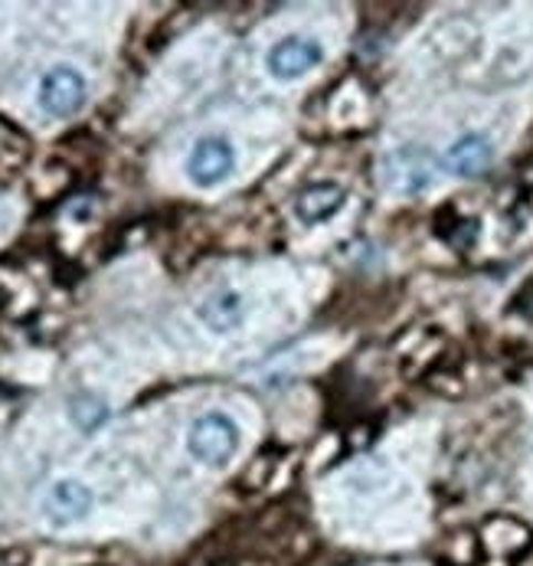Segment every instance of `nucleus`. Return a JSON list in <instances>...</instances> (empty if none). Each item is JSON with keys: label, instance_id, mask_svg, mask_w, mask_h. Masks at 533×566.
I'll return each mask as SVG.
<instances>
[{"label": "nucleus", "instance_id": "nucleus-1", "mask_svg": "<svg viewBox=\"0 0 533 566\" xmlns=\"http://www.w3.org/2000/svg\"><path fill=\"white\" fill-rule=\"evenodd\" d=\"M239 449V426L227 412H203L187 432V452L210 469H223Z\"/></svg>", "mask_w": 533, "mask_h": 566}, {"label": "nucleus", "instance_id": "nucleus-2", "mask_svg": "<svg viewBox=\"0 0 533 566\" xmlns=\"http://www.w3.org/2000/svg\"><path fill=\"white\" fill-rule=\"evenodd\" d=\"M236 170V148L223 135H207L200 138L190 155H187V177L197 187H217Z\"/></svg>", "mask_w": 533, "mask_h": 566}, {"label": "nucleus", "instance_id": "nucleus-3", "mask_svg": "<svg viewBox=\"0 0 533 566\" xmlns=\"http://www.w3.org/2000/svg\"><path fill=\"white\" fill-rule=\"evenodd\" d=\"M321 60H324V50H321L317 40H307V36H285V40H279V43L265 53V70H269L272 80L295 82L302 80L305 73H311Z\"/></svg>", "mask_w": 533, "mask_h": 566}, {"label": "nucleus", "instance_id": "nucleus-4", "mask_svg": "<svg viewBox=\"0 0 533 566\" xmlns=\"http://www.w3.org/2000/svg\"><path fill=\"white\" fill-rule=\"evenodd\" d=\"M40 108L53 118H70L85 105V80L73 66H53L40 80Z\"/></svg>", "mask_w": 533, "mask_h": 566}, {"label": "nucleus", "instance_id": "nucleus-5", "mask_svg": "<svg viewBox=\"0 0 533 566\" xmlns=\"http://www.w3.org/2000/svg\"><path fill=\"white\" fill-rule=\"evenodd\" d=\"M92 507H95V494L76 479L53 482L46 497H43V517L50 527H73V524L88 517Z\"/></svg>", "mask_w": 533, "mask_h": 566}, {"label": "nucleus", "instance_id": "nucleus-6", "mask_svg": "<svg viewBox=\"0 0 533 566\" xmlns=\"http://www.w3.org/2000/svg\"><path fill=\"white\" fill-rule=\"evenodd\" d=\"M491 161H494V145H491V138L481 135V132L461 135L456 145L449 148V155H446L449 170L458 174V177H478V174L488 170V164Z\"/></svg>", "mask_w": 533, "mask_h": 566}, {"label": "nucleus", "instance_id": "nucleus-7", "mask_svg": "<svg viewBox=\"0 0 533 566\" xmlns=\"http://www.w3.org/2000/svg\"><path fill=\"white\" fill-rule=\"evenodd\" d=\"M197 318L207 324L213 334H229L236 331L242 318H245V302L236 289H223V292H213L200 308H197Z\"/></svg>", "mask_w": 533, "mask_h": 566}, {"label": "nucleus", "instance_id": "nucleus-8", "mask_svg": "<svg viewBox=\"0 0 533 566\" xmlns=\"http://www.w3.org/2000/svg\"><path fill=\"white\" fill-rule=\"evenodd\" d=\"M344 190L331 180H321V184H311L302 190L299 203H295V213L302 223H324L331 220L341 207H344Z\"/></svg>", "mask_w": 533, "mask_h": 566}, {"label": "nucleus", "instance_id": "nucleus-9", "mask_svg": "<svg viewBox=\"0 0 533 566\" xmlns=\"http://www.w3.org/2000/svg\"><path fill=\"white\" fill-rule=\"evenodd\" d=\"M70 416H73V422H76L82 432H92L108 416V409L98 403L95 397H76L73 406H70Z\"/></svg>", "mask_w": 533, "mask_h": 566}]
</instances>
